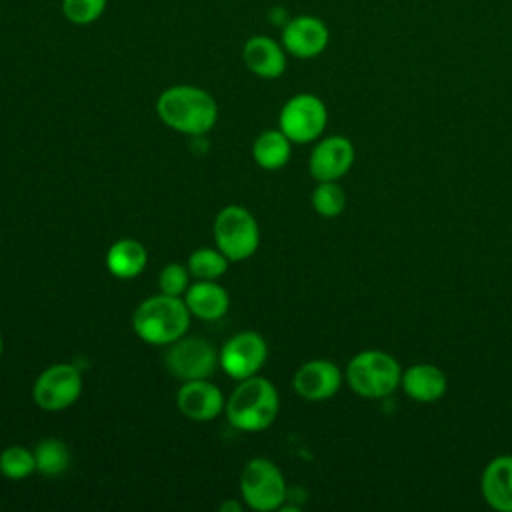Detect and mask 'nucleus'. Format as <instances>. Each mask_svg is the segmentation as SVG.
<instances>
[{
    "mask_svg": "<svg viewBox=\"0 0 512 512\" xmlns=\"http://www.w3.org/2000/svg\"><path fill=\"white\" fill-rule=\"evenodd\" d=\"M156 112L168 128L188 136L210 132L218 120V104L214 96L192 84L166 88L156 100Z\"/></svg>",
    "mask_w": 512,
    "mask_h": 512,
    "instance_id": "1",
    "label": "nucleus"
},
{
    "mask_svg": "<svg viewBox=\"0 0 512 512\" xmlns=\"http://www.w3.org/2000/svg\"><path fill=\"white\" fill-rule=\"evenodd\" d=\"M280 398L276 386L262 376L240 380L224 404L228 422L242 432L266 430L278 416Z\"/></svg>",
    "mask_w": 512,
    "mask_h": 512,
    "instance_id": "2",
    "label": "nucleus"
},
{
    "mask_svg": "<svg viewBox=\"0 0 512 512\" xmlns=\"http://www.w3.org/2000/svg\"><path fill=\"white\" fill-rule=\"evenodd\" d=\"M190 316L184 298L160 292L138 304L132 316V328L146 344L168 346L188 332Z\"/></svg>",
    "mask_w": 512,
    "mask_h": 512,
    "instance_id": "3",
    "label": "nucleus"
},
{
    "mask_svg": "<svg viewBox=\"0 0 512 512\" xmlns=\"http://www.w3.org/2000/svg\"><path fill=\"white\" fill-rule=\"evenodd\" d=\"M402 366L386 350L368 348L356 352L344 370L348 388L360 398L380 400L400 388Z\"/></svg>",
    "mask_w": 512,
    "mask_h": 512,
    "instance_id": "4",
    "label": "nucleus"
},
{
    "mask_svg": "<svg viewBox=\"0 0 512 512\" xmlns=\"http://www.w3.org/2000/svg\"><path fill=\"white\" fill-rule=\"evenodd\" d=\"M214 240L216 248L230 262H242L258 250L260 228L256 218L244 206L230 204L214 218Z\"/></svg>",
    "mask_w": 512,
    "mask_h": 512,
    "instance_id": "5",
    "label": "nucleus"
},
{
    "mask_svg": "<svg viewBox=\"0 0 512 512\" xmlns=\"http://www.w3.org/2000/svg\"><path fill=\"white\" fill-rule=\"evenodd\" d=\"M240 494L248 508L270 512L282 508L288 490L280 468L272 460L252 458L242 470Z\"/></svg>",
    "mask_w": 512,
    "mask_h": 512,
    "instance_id": "6",
    "label": "nucleus"
},
{
    "mask_svg": "<svg viewBox=\"0 0 512 512\" xmlns=\"http://www.w3.org/2000/svg\"><path fill=\"white\" fill-rule=\"evenodd\" d=\"M328 124V108L324 100L310 92L290 96L278 116V128L292 144H308L320 138Z\"/></svg>",
    "mask_w": 512,
    "mask_h": 512,
    "instance_id": "7",
    "label": "nucleus"
},
{
    "mask_svg": "<svg viewBox=\"0 0 512 512\" xmlns=\"http://www.w3.org/2000/svg\"><path fill=\"white\" fill-rule=\"evenodd\" d=\"M164 364L168 372L182 382L210 378L216 366H220L218 352L208 340L186 334L168 344Z\"/></svg>",
    "mask_w": 512,
    "mask_h": 512,
    "instance_id": "8",
    "label": "nucleus"
},
{
    "mask_svg": "<svg viewBox=\"0 0 512 512\" xmlns=\"http://www.w3.org/2000/svg\"><path fill=\"white\" fill-rule=\"evenodd\" d=\"M82 394V374L74 364L58 362L38 374L32 386V398L38 408L48 412L66 410Z\"/></svg>",
    "mask_w": 512,
    "mask_h": 512,
    "instance_id": "9",
    "label": "nucleus"
},
{
    "mask_svg": "<svg viewBox=\"0 0 512 512\" xmlns=\"http://www.w3.org/2000/svg\"><path fill=\"white\" fill-rule=\"evenodd\" d=\"M268 358V344L262 334L242 330L226 340L218 352V364L226 376L244 380L256 376Z\"/></svg>",
    "mask_w": 512,
    "mask_h": 512,
    "instance_id": "10",
    "label": "nucleus"
},
{
    "mask_svg": "<svg viewBox=\"0 0 512 512\" xmlns=\"http://www.w3.org/2000/svg\"><path fill=\"white\" fill-rule=\"evenodd\" d=\"M280 42L286 54L300 60H310L328 48L330 28L314 14H298L282 26Z\"/></svg>",
    "mask_w": 512,
    "mask_h": 512,
    "instance_id": "11",
    "label": "nucleus"
},
{
    "mask_svg": "<svg viewBox=\"0 0 512 512\" xmlns=\"http://www.w3.org/2000/svg\"><path fill=\"white\" fill-rule=\"evenodd\" d=\"M354 158L356 150L350 138L338 134L328 136L312 148L308 158V170L316 182L340 180L350 172Z\"/></svg>",
    "mask_w": 512,
    "mask_h": 512,
    "instance_id": "12",
    "label": "nucleus"
},
{
    "mask_svg": "<svg viewBox=\"0 0 512 512\" xmlns=\"http://www.w3.org/2000/svg\"><path fill=\"white\" fill-rule=\"evenodd\" d=\"M342 380H344V374L338 368V364L326 358H316V360L304 362L296 370L292 378V386L300 398L308 402H324V400H330L340 390Z\"/></svg>",
    "mask_w": 512,
    "mask_h": 512,
    "instance_id": "13",
    "label": "nucleus"
},
{
    "mask_svg": "<svg viewBox=\"0 0 512 512\" xmlns=\"http://www.w3.org/2000/svg\"><path fill=\"white\" fill-rule=\"evenodd\" d=\"M224 396L216 384L204 380H188L178 388L176 406L194 422H210L224 410Z\"/></svg>",
    "mask_w": 512,
    "mask_h": 512,
    "instance_id": "14",
    "label": "nucleus"
},
{
    "mask_svg": "<svg viewBox=\"0 0 512 512\" xmlns=\"http://www.w3.org/2000/svg\"><path fill=\"white\" fill-rule=\"evenodd\" d=\"M286 50L282 42L266 34L250 36L242 46L244 66L258 78L274 80L286 70Z\"/></svg>",
    "mask_w": 512,
    "mask_h": 512,
    "instance_id": "15",
    "label": "nucleus"
},
{
    "mask_svg": "<svg viewBox=\"0 0 512 512\" xmlns=\"http://www.w3.org/2000/svg\"><path fill=\"white\" fill-rule=\"evenodd\" d=\"M400 388L410 400L418 404H432L446 394L448 378L436 364L416 362L408 368H402Z\"/></svg>",
    "mask_w": 512,
    "mask_h": 512,
    "instance_id": "16",
    "label": "nucleus"
},
{
    "mask_svg": "<svg viewBox=\"0 0 512 512\" xmlns=\"http://www.w3.org/2000/svg\"><path fill=\"white\" fill-rule=\"evenodd\" d=\"M480 492L490 508L512 512V454H500L484 466Z\"/></svg>",
    "mask_w": 512,
    "mask_h": 512,
    "instance_id": "17",
    "label": "nucleus"
},
{
    "mask_svg": "<svg viewBox=\"0 0 512 512\" xmlns=\"http://www.w3.org/2000/svg\"><path fill=\"white\" fill-rule=\"evenodd\" d=\"M190 314L200 320H220L230 308L228 292L216 280H198L182 296Z\"/></svg>",
    "mask_w": 512,
    "mask_h": 512,
    "instance_id": "18",
    "label": "nucleus"
},
{
    "mask_svg": "<svg viewBox=\"0 0 512 512\" xmlns=\"http://www.w3.org/2000/svg\"><path fill=\"white\" fill-rule=\"evenodd\" d=\"M148 254L142 242L134 238H120L116 240L106 252V266L112 276L120 280H130L142 274L146 268Z\"/></svg>",
    "mask_w": 512,
    "mask_h": 512,
    "instance_id": "19",
    "label": "nucleus"
},
{
    "mask_svg": "<svg viewBox=\"0 0 512 512\" xmlns=\"http://www.w3.org/2000/svg\"><path fill=\"white\" fill-rule=\"evenodd\" d=\"M292 154V140L280 130H264L252 144L254 162L264 170H280L288 164Z\"/></svg>",
    "mask_w": 512,
    "mask_h": 512,
    "instance_id": "20",
    "label": "nucleus"
},
{
    "mask_svg": "<svg viewBox=\"0 0 512 512\" xmlns=\"http://www.w3.org/2000/svg\"><path fill=\"white\" fill-rule=\"evenodd\" d=\"M36 472L44 476H60L70 466V450L58 438H44L34 448Z\"/></svg>",
    "mask_w": 512,
    "mask_h": 512,
    "instance_id": "21",
    "label": "nucleus"
},
{
    "mask_svg": "<svg viewBox=\"0 0 512 512\" xmlns=\"http://www.w3.org/2000/svg\"><path fill=\"white\" fill-rule=\"evenodd\" d=\"M230 260L218 248H198L188 256V272L196 280H218L228 270Z\"/></svg>",
    "mask_w": 512,
    "mask_h": 512,
    "instance_id": "22",
    "label": "nucleus"
},
{
    "mask_svg": "<svg viewBox=\"0 0 512 512\" xmlns=\"http://www.w3.org/2000/svg\"><path fill=\"white\" fill-rule=\"evenodd\" d=\"M310 202H312V208L316 214H320L324 218H336L346 208V192L338 184V180L318 182L316 188L312 190Z\"/></svg>",
    "mask_w": 512,
    "mask_h": 512,
    "instance_id": "23",
    "label": "nucleus"
},
{
    "mask_svg": "<svg viewBox=\"0 0 512 512\" xmlns=\"http://www.w3.org/2000/svg\"><path fill=\"white\" fill-rule=\"evenodd\" d=\"M36 472L34 450L24 446H8L0 452V474L8 480H24Z\"/></svg>",
    "mask_w": 512,
    "mask_h": 512,
    "instance_id": "24",
    "label": "nucleus"
},
{
    "mask_svg": "<svg viewBox=\"0 0 512 512\" xmlns=\"http://www.w3.org/2000/svg\"><path fill=\"white\" fill-rule=\"evenodd\" d=\"M106 4L108 0H62V14L70 24L88 26L104 14Z\"/></svg>",
    "mask_w": 512,
    "mask_h": 512,
    "instance_id": "25",
    "label": "nucleus"
},
{
    "mask_svg": "<svg viewBox=\"0 0 512 512\" xmlns=\"http://www.w3.org/2000/svg\"><path fill=\"white\" fill-rule=\"evenodd\" d=\"M188 266H182L178 262H172V264H166L162 270H160V276H158V288L162 294H168V296H184L186 290H188Z\"/></svg>",
    "mask_w": 512,
    "mask_h": 512,
    "instance_id": "26",
    "label": "nucleus"
},
{
    "mask_svg": "<svg viewBox=\"0 0 512 512\" xmlns=\"http://www.w3.org/2000/svg\"><path fill=\"white\" fill-rule=\"evenodd\" d=\"M268 18H270V22H272L274 26H280V28H282L292 16H288L282 6H274V8L268 12Z\"/></svg>",
    "mask_w": 512,
    "mask_h": 512,
    "instance_id": "27",
    "label": "nucleus"
},
{
    "mask_svg": "<svg viewBox=\"0 0 512 512\" xmlns=\"http://www.w3.org/2000/svg\"><path fill=\"white\" fill-rule=\"evenodd\" d=\"M220 510L222 512H240L242 510V504H238V502H234V500H226L222 506H220Z\"/></svg>",
    "mask_w": 512,
    "mask_h": 512,
    "instance_id": "28",
    "label": "nucleus"
},
{
    "mask_svg": "<svg viewBox=\"0 0 512 512\" xmlns=\"http://www.w3.org/2000/svg\"><path fill=\"white\" fill-rule=\"evenodd\" d=\"M2 348H4V342H2V334H0V354H2Z\"/></svg>",
    "mask_w": 512,
    "mask_h": 512,
    "instance_id": "29",
    "label": "nucleus"
}]
</instances>
